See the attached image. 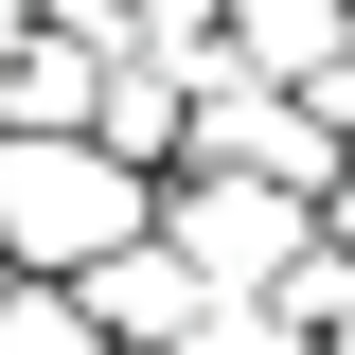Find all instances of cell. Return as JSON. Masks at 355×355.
<instances>
[{
	"label": "cell",
	"mask_w": 355,
	"mask_h": 355,
	"mask_svg": "<svg viewBox=\"0 0 355 355\" xmlns=\"http://www.w3.org/2000/svg\"><path fill=\"white\" fill-rule=\"evenodd\" d=\"M0 355H107L71 284H0Z\"/></svg>",
	"instance_id": "6"
},
{
	"label": "cell",
	"mask_w": 355,
	"mask_h": 355,
	"mask_svg": "<svg viewBox=\"0 0 355 355\" xmlns=\"http://www.w3.org/2000/svg\"><path fill=\"white\" fill-rule=\"evenodd\" d=\"M178 355H302V338H284V320H266V302H214V320H196V338H178Z\"/></svg>",
	"instance_id": "8"
},
{
	"label": "cell",
	"mask_w": 355,
	"mask_h": 355,
	"mask_svg": "<svg viewBox=\"0 0 355 355\" xmlns=\"http://www.w3.org/2000/svg\"><path fill=\"white\" fill-rule=\"evenodd\" d=\"M142 231H160V196L107 142H0V284H89Z\"/></svg>",
	"instance_id": "1"
},
{
	"label": "cell",
	"mask_w": 355,
	"mask_h": 355,
	"mask_svg": "<svg viewBox=\"0 0 355 355\" xmlns=\"http://www.w3.org/2000/svg\"><path fill=\"white\" fill-rule=\"evenodd\" d=\"M214 53H231L249 89H320V71H355V0H231Z\"/></svg>",
	"instance_id": "4"
},
{
	"label": "cell",
	"mask_w": 355,
	"mask_h": 355,
	"mask_svg": "<svg viewBox=\"0 0 355 355\" xmlns=\"http://www.w3.org/2000/svg\"><path fill=\"white\" fill-rule=\"evenodd\" d=\"M89 142H107V160L160 196V178H178V53H107V89H89Z\"/></svg>",
	"instance_id": "5"
},
{
	"label": "cell",
	"mask_w": 355,
	"mask_h": 355,
	"mask_svg": "<svg viewBox=\"0 0 355 355\" xmlns=\"http://www.w3.org/2000/svg\"><path fill=\"white\" fill-rule=\"evenodd\" d=\"M160 249L196 266V302H266V284L320 249V214L266 196V178H160Z\"/></svg>",
	"instance_id": "2"
},
{
	"label": "cell",
	"mask_w": 355,
	"mask_h": 355,
	"mask_svg": "<svg viewBox=\"0 0 355 355\" xmlns=\"http://www.w3.org/2000/svg\"><path fill=\"white\" fill-rule=\"evenodd\" d=\"M71 302H89V338H107V355H178L196 320H214V302H196V266H178L160 231H142V249H107V266L71 284Z\"/></svg>",
	"instance_id": "3"
},
{
	"label": "cell",
	"mask_w": 355,
	"mask_h": 355,
	"mask_svg": "<svg viewBox=\"0 0 355 355\" xmlns=\"http://www.w3.org/2000/svg\"><path fill=\"white\" fill-rule=\"evenodd\" d=\"M231 0H125V53H214Z\"/></svg>",
	"instance_id": "7"
},
{
	"label": "cell",
	"mask_w": 355,
	"mask_h": 355,
	"mask_svg": "<svg viewBox=\"0 0 355 355\" xmlns=\"http://www.w3.org/2000/svg\"><path fill=\"white\" fill-rule=\"evenodd\" d=\"M320 231H338V249H355V196H338V214H320Z\"/></svg>",
	"instance_id": "9"
}]
</instances>
